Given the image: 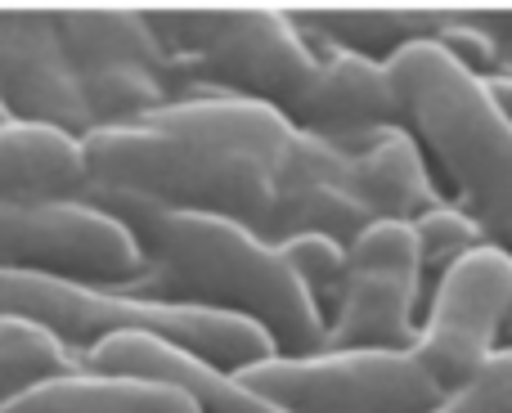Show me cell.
Segmentation results:
<instances>
[{
    "label": "cell",
    "mask_w": 512,
    "mask_h": 413,
    "mask_svg": "<svg viewBox=\"0 0 512 413\" xmlns=\"http://www.w3.org/2000/svg\"><path fill=\"white\" fill-rule=\"evenodd\" d=\"M81 203L122 220L140 243L144 274L122 292L252 319L274 337L279 355L324 351L328 324L319 306L301 288L279 247H270L256 229L225 216L167 211L140 194L108 185H90Z\"/></svg>",
    "instance_id": "cell-1"
},
{
    "label": "cell",
    "mask_w": 512,
    "mask_h": 413,
    "mask_svg": "<svg viewBox=\"0 0 512 413\" xmlns=\"http://www.w3.org/2000/svg\"><path fill=\"white\" fill-rule=\"evenodd\" d=\"M387 72L405 104V131L441 167L459 207L512 256V117L490 81L436 41L405 45Z\"/></svg>",
    "instance_id": "cell-2"
},
{
    "label": "cell",
    "mask_w": 512,
    "mask_h": 413,
    "mask_svg": "<svg viewBox=\"0 0 512 413\" xmlns=\"http://www.w3.org/2000/svg\"><path fill=\"white\" fill-rule=\"evenodd\" d=\"M0 315L41 324L45 333H54L81 360L99 342L122 333L158 337V342L189 351L230 373H243L252 364L279 355L274 337L265 328H256L252 319L135 297V292L122 288H90V283L41 279V274H14V270H0Z\"/></svg>",
    "instance_id": "cell-3"
},
{
    "label": "cell",
    "mask_w": 512,
    "mask_h": 413,
    "mask_svg": "<svg viewBox=\"0 0 512 413\" xmlns=\"http://www.w3.org/2000/svg\"><path fill=\"white\" fill-rule=\"evenodd\" d=\"M149 23L189 72L194 95L252 99L283 117L301 104L324 63L297 18L274 9H171L149 14Z\"/></svg>",
    "instance_id": "cell-4"
},
{
    "label": "cell",
    "mask_w": 512,
    "mask_h": 413,
    "mask_svg": "<svg viewBox=\"0 0 512 413\" xmlns=\"http://www.w3.org/2000/svg\"><path fill=\"white\" fill-rule=\"evenodd\" d=\"M90 185L126 189L167 211L225 216L261 234L274 207L270 167L153 126H104L86 135Z\"/></svg>",
    "instance_id": "cell-5"
},
{
    "label": "cell",
    "mask_w": 512,
    "mask_h": 413,
    "mask_svg": "<svg viewBox=\"0 0 512 413\" xmlns=\"http://www.w3.org/2000/svg\"><path fill=\"white\" fill-rule=\"evenodd\" d=\"M59 18V36L68 50L86 104L95 113V131L104 126H140L171 99H189L194 81L180 59L153 32L149 14L126 9H68Z\"/></svg>",
    "instance_id": "cell-6"
},
{
    "label": "cell",
    "mask_w": 512,
    "mask_h": 413,
    "mask_svg": "<svg viewBox=\"0 0 512 413\" xmlns=\"http://www.w3.org/2000/svg\"><path fill=\"white\" fill-rule=\"evenodd\" d=\"M239 378L288 413H432L445 400L414 351L270 355Z\"/></svg>",
    "instance_id": "cell-7"
},
{
    "label": "cell",
    "mask_w": 512,
    "mask_h": 413,
    "mask_svg": "<svg viewBox=\"0 0 512 413\" xmlns=\"http://www.w3.org/2000/svg\"><path fill=\"white\" fill-rule=\"evenodd\" d=\"M508 315H512V256L495 243L468 252L432 288L414 355L441 382L445 396L463 391L504 351Z\"/></svg>",
    "instance_id": "cell-8"
},
{
    "label": "cell",
    "mask_w": 512,
    "mask_h": 413,
    "mask_svg": "<svg viewBox=\"0 0 512 413\" xmlns=\"http://www.w3.org/2000/svg\"><path fill=\"white\" fill-rule=\"evenodd\" d=\"M427 306L414 225L378 220L351 243V279L328 319L324 351H414Z\"/></svg>",
    "instance_id": "cell-9"
},
{
    "label": "cell",
    "mask_w": 512,
    "mask_h": 413,
    "mask_svg": "<svg viewBox=\"0 0 512 413\" xmlns=\"http://www.w3.org/2000/svg\"><path fill=\"white\" fill-rule=\"evenodd\" d=\"M0 270L90 283V288H126L144 274V252L122 220L90 203H0Z\"/></svg>",
    "instance_id": "cell-10"
},
{
    "label": "cell",
    "mask_w": 512,
    "mask_h": 413,
    "mask_svg": "<svg viewBox=\"0 0 512 413\" xmlns=\"http://www.w3.org/2000/svg\"><path fill=\"white\" fill-rule=\"evenodd\" d=\"M0 108L14 122L59 126L77 140L95 131L54 14H0Z\"/></svg>",
    "instance_id": "cell-11"
},
{
    "label": "cell",
    "mask_w": 512,
    "mask_h": 413,
    "mask_svg": "<svg viewBox=\"0 0 512 413\" xmlns=\"http://www.w3.org/2000/svg\"><path fill=\"white\" fill-rule=\"evenodd\" d=\"M315 50L324 54L319 77L310 81L301 104L288 113L297 131L333 140L342 149H364L387 131H405V104H400V90L391 81L387 63L351 50H324V45H315Z\"/></svg>",
    "instance_id": "cell-12"
},
{
    "label": "cell",
    "mask_w": 512,
    "mask_h": 413,
    "mask_svg": "<svg viewBox=\"0 0 512 413\" xmlns=\"http://www.w3.org/2000/svg\"><path fill=\"white\" fill-rule=\"evenodd\" d=\"M86 369L180 387L198 405V413H288L283 405L265 400L261 391H252L239 373L216 369V364L198 360L189 351H176V346L158 342V337H144V333H122V337L99 342L86 355Z\"/></svg>",
    "instance_id": "cell-13"
},
{
    "label": "cell",
    "mask_w": 512,
    "mask_h": 413,
    "mask_svg": "<svg viewBox=\"0 0 512 413\" xmlns=\"http://www.w3.org/2000/svg\"><path fill=\"white\" fill-rule=\"evenodd\" d=\"M140 126H153V131L180 135V140L207 144V149H221V153H239V158L270 167V176L279 171L283 153L297 140V126L279 108H265V104H252V99H234V95L171 99L167 108L149 113Z\"/></svg>",
    "instance_id": "cell-14"
},
{
    "label": "cell",
    "mask_w": 512,
    "mask_h": 413,
    "mask_svg": "<svg viewBox=\"0 0 512 413\" xmlns=\"http://www.w3.org/2000/svg\"><path fill=\"white\" fill-rule=\"evenodd\" d=\"M86 189V140L41 122L0 126V203L5 207L81 203Z\"/></svg>",
    "instance_id": "cell-15"
},
{
    "label": "cell",
    "mask_w": 512,
    "mask_h": 413,
    "mask_svg": "<svg viewBox=\"0 0 512 413\" xmlns=\"http://www.w3.org/2000/svg\"><path fill=\"white\" fill-rule=\"evenodd\" d=\"M346 189L378 220H405V225H414L423 211L445 203L432 171H427L423 144L409 131H387L364 149H355Z\"/></svg>",
    "instance_id": "cell-16"
},
{
    "label": "cell",
    "mask_w": 512,
    "mask_h": 413,
    "mask_svg": "<svg viewBox=\"0 0 512 413\" xmlns=\"http://www.w3.org/2000/svg\"><path fill=\"white\" fill-rule=\"evenodd\" d=\"M0 413H198V405L167 382L77 369L18 391Z\"/></svg>",
    "instance_id": "cell-17"
},
{
    "label": "cell",
    "mask_w": 512,
    "mask_h": 413,
    "mask_svg": "<svg viewBox=\"0 0 512 413\" xmlns=\"http://www.w3.org/2000/svg\"><path fill=\"white\" fill-rule=\"evenodd\" d=\"M373 225H378V216L346 185H301V189H274V207L261 225V238L270 247H279L283 238L324 234L337 238L342 247H351Z\"/></svg>",
    "instance_id": "cell-18"
},
{
    "label": "cell",
    "mask_w": 512,
    "mask_h": 413,
    "mask_svg": "<svg viewBox=\"0 0 512 413\" xmlns=\"http://www.w3.org/2000/svg\"><path fill=\"white\" fill-rule=\"evenodd\" d=\"M77 369H86V360L72 355L54 333H45L41 324H27V319L0 315V405L36 382Z\"/></svg>",
    "instance_id": "cell-19"
},
{
    "label": "cell",
    "mask_w": 512,
    "mask_h": 413,
    "mask_svg": "<svg viewBox=\"0 0 512 413\" xmlns=\"http://www.w3.org/2000/svg\"><path fill=\"white\" fill-rule=\"evenodd\" d=\"M414 238H418V261H423V288L432 297V288L463 261L468 252L486 247V229L477 225V216H468L459 203H441L414 220Z\"/></svg>",
    "instance_id": "cell-20"
},
{
    "label": "cell",
    "mask_w": 512,
    "mask_h": 413,
    "mask_svg": "<svg viewBox=\"0 0 512 413\" xmlns=\"http://www.w3.org/2000/svg\"><path fill=\"white\" fill-rule=\"evenodd\" d=\"M279 252L328 324L337 315V306H342L346 279H351V247H342L337 238H324V234H297V238H283Z\"/></svg>",
    "instance_id": "cell-21"
},
{
    "label": "cell",
    "mask_w": 512,
    "mask_h": 413,
    "mask_svg": "<svg viewBox=\"0 0 512 413\" xmlns=\"http://www.w3.org/2000/svg\"><path fill=\"white\" fill-rule=\"evenodd\" d=\"M432 413H512V351L495 355L463 391L445 396Z\"/></svg>",
    "instance_id": "cell-22"
},
{
    "label": "cell",
    "mask_w": 512,
    "mask_h": 413,
    "mask_svg": "<svg viewBox=\"0 0 512 413\" xmlns=\"http://www.w3.org/2000/svg\"><path fill=\"white\" fill-rule=\"evenodd\" d=\"M472 23L490 36L499 54V77H512V14H472Z\"/></svg>",
    "instance_id": "cell-23"
},
{
    "label": "cell",
    "mask_w": 512,
    "mask_h": 413,
    "mask_svg": "<svg viewBox=\"0 0 512 413\" xmlns=\"http://www.w3.org/2000/svg\"><path fill=\"white\" fill-rule=\"evenodd\" d=\"M490 90H495V99H499V108L512 117V77H490Z\"/></svg>",
    "instance_id": "cell-24"
},
{
    "label": "cell",
    "mask_w": 512,
    "mask_h": 413,
    "mask_svg": "<svg viewBox=\"0 0 512 413\" xmlns=\"http://www.w3.org/2000/svg\"><path fill=\"white\" fill-rule=\"evenodd\" d=\"M504 346L512 351V315H508V328H504Z\"/></svg>",
    "instance_id": "cell-25"
},
{
    "label": "cell",
    "mask_w": 512,
    "mask_h": 413,
    "mask_svg": "<svg viewBox=\"0 0 512 413\" xmlns=\"http://www.w3.org/2000/svg\"><path fill=\"white\" fill-rule=\"evenodd\" d=\"M9 122H14V117H9V113H5V108H0V126H9Z\"/></svg>",
    "instance_id": "cell-26"
}]
</instances>
